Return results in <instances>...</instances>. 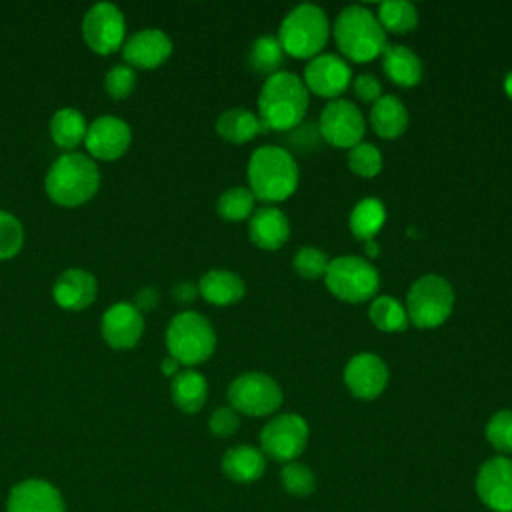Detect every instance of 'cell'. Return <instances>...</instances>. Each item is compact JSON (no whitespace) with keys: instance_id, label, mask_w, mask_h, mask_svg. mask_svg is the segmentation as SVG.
Instances as JSON below:
<instances>
[{"instance_id":"cell-47","label":"cell","mask_w":512,"mask_h":512,"mask_svg":"<svg viewBox=\"0 0 512 512\" xmlns=\"http://www.w3.org/2000/svg\"><path fill=\"white\" fill-rule=\"evenodd\" d=\"M504 90H506L508 98L512 100V72H508V74H506V78H504Z\"/></svg>"},{"instance_id":"cell-27","label":"cell","mask_w":512,"mask_h":512,"mask_svg":"<svg viewBox=\"0 0 512 512\" xmlns=\"http://www.w3.org/2000/svg\"><path fill=\"white\" fill-rule=\"evenodd\" d=\"M170 396H172V402L182 412L196 414L202 410V406L206 404V398H208L206 378L194 368H184L172 378Z\"/></svg>"},{"instance_id":"cell-25","label":"cell","mask_w":512,"mask_h":512,"mask_svg":"<svg viewBox=\"0 0 512 512\" xmlns=\"http://www.w3.org/2000/svg\"><path fill=\"white\" fill-rule=\"evenodd\" d=\"M370 126L384 140H394L402 136L408 128V110L404 102L392 94H382L372 104Z\"/></svg>"},{"instance_id":"cell-16","label":"cell","mask_w":512,"mask_h":512,"mask_svg":"<svg viewBox=\"0 0 512 512\" xmlns=\"http://www.w3.org/2000/svg\"><path fill=\"white\" fill-rule=\"evenodd\" d=\"M132 142L130 126L116 116H100L88 128L84 144L96 160H116L120 158Z\"/></svg>"},{"instance_id":"cell-12","label":"cell","mask_w":512,"mask_h":512,"mask_svg":"<svg viewBox=\"0 0 512 512\" xmlns=\"http://www.w3.org/2000/svg\"><path fill=\"white\" fill-rule=\"evenodd\" d=\"M82 38L86 46L100 56L122 48L126 38V22L120 8L112 2L94 4L82 18Z\"/></svg>"},{"instance_id":"cell-7","label":"cell","mask_w":512,"mask_h":512,"mask_svg":"<svg viewBox=\"0 0 512 512\" xmlns=\"http://www.w3.org/2000/svg\"><path fill=\"white\" fill-rule=\"evenodd\" d=\"M454 302L456 294L446 278L424 274L410 286L404 308L412 326L430 330L442 326L450 318Z\"/></svg>"},{"instance_id":"cell-39","label":"cell","mask_w":512,"mask_h":512,"mask_svg":"<svg viewBox=\"0 0 512 512\" xmlns=\"http://www.w3.org/2000/svg\"><path fill=\"white\" fill-rule=\"evenodd\" d=\"M134 86H136V72L128 64H116L104 76V88L108 96L114 100L128 98Z\"/></svg>"},{"instance_id":"cell-17","label":"cell","mask_w":512,"mask_h":512,"mask_svg":"<svg viewBox=\"0 0 512 512\" xmlns=\"http://www.w3.org/2000/svg\"><path fill=\"white\" fill-rule=\"evenodd\" d=\"M100 332L106 344L112 348H134L144 334L142 312H138L134 304L116 302L102 314Z\"/></svg>"},{"instance_id":"cell-34","label":"cell","mask_w":512,"mask_h":512,"mask_svg":"<svg viewBox=\"0 0 512 512\" xmlns=\"http://www.w3.org/2000/svg\"><path fill=\"white\" fill-rule=\"evenodd\" d=\"M382 166V152L370 142H360L348 150V168L360 178L378 176L382 172Z\"/></svg>"},{"instance_id":"cell-42","label":"cell","mask_w":512,"mask_h":512,"mask_svg":"<svg viewBox=\"0 0 512 512\" xmlns=\"http://www.w3.org/2000/svg\"><path fill=\"white\" fill-rule=\"evenodd\" d=\"M352 90H354V96L362 102H370L374 104L380 96H382V84L380 80L374 76V74H358L354 80H352Z\"/></svg>"},{"instance_id":"cell-15","label":"cell","mask_w":512,"mask_h":512,"mask_svg":"<svg viewBox=\"0 0 512 512\" xmlns=\"http://www.w3.org/2000/svg\"><path fill=\"white\" fill-rule=\"evenodd\" d=\"M388 366L372 352L352 356L344 368V384L358 400H376L388 386Z\"/></svg>"},{"instance_id":"cell-28","label":"cell","mask_w":512,"mask_h":512,"mask_svg":"<svg viewBox=\"0 0 512 512\" xmlns=\"http://www.w3.org/2000/svg\"><path fill=\"white\" fill-rule=\"evenodd\" d=\"M386 222V208L378 198H362L354 204L348 226L354 238L366 242L374 240V236L382 230Z\"/></svg>"},{"instance_id":"cell-38","label":"cell","mask_w":512,"mask_h":512,"mask_svg":"<svg viewBox=\"0 0 512 512\" xmlns=\"http://www.w3.org/2000/svg\"><path fill=\"white\" fill-rule=\"evenodd\" d=\"M24 244V228L16 216L0 210V260L14 258Z\"/></svg>"},{"instance_id":"cell-9","label":"cell","mask_w":512,"mask_h":512,"mask_svg":"<svg viewBox=\"0 0 512 512\" xmlns=\"http://www.w3.org/2000/svg\"><path fill=\"white\" fill-rule=\"evenodd\" d=\"M226 396L238 414L254 418L274 414L284 400L280 384L264 372H244L236 376L230 382Z\"/></svg>"},{"instance_id":"cell-3","label":"cell","mask_w":512,"mask_h":512,"mask_svg":"<svg viewBox=\"0 0 512 512\" xmlns=\"http://www.w3.org/2000/svg\"><path fill=\"white\" fill-rule=\"evenodd\" d=\"M100 186L96 162L80 152H66L54 160L44 178V190L60 206L72 208L88 202Z\"/></svg>"},{"instance_id":"cell-5","label":"cell","mask_w":512,"mask_h":512,"mask_svg":"<svg viewBox=\"0 0 512 512\" xmlns=\"http://www.w3.org/2000/svg\"><path fill=\"white\" fill-rule=\"evenodd\" d=\"M330 32L328 16L320 6L298 4L284 16L276 38L284 54L312 60L322 54Z\"/></svg>"},{"instance_id":"cell-33","label":"cell","mask_w":512,"mask_h":512,"mask_svg":"<svg viewBox=\"0 0 512 512\" xmlns=\"http://www.w3.org/2000/svg\"><path fill=\"white\" fill-rule=\"evenodd\" d=\"M256 198L246 186H232L224 190L216 200V212L228 222L248 220L254 214Z\"/></svg>"},{"instance_id":"cell-18","label":"cell","mask_w":512,"mask_h":512,"mask_svg":"<svg viewBox=\"0 0 512 512\" xmlns=\"http://www.w3.org/2000/svg\"><path fill=\"white\" fill-rule=\"evenodd\" d=\"M6 512H66L60 490L42 478H26L12 486Z\"/></svg>"},{"instance_id":"cell-37","label":"cell","mask_w":512,"mask_h":512,"mask_svg":"<svg viewBox=\"0 0 512 512\" xmlns=\"http://www.w3.org/2000/svg\"><path fill=\"white\" fill-rule=\"evenodd\" d=\"M330 264V258L324 250L316 248V246H302L296 256L292 258V268L298 276L306 278V280H316V278H324L326 268Z\"/></svg>"},{"instance_id":"cell-46","label":"cell","mask_w":512,"mask_h":512,"mask_svg":"<svg viewBox=\"0 0 512 512\" xmlns=\"http://www.w3.org/2000/svg\"><path fill=\"white\" fill-rule=\"evenodd\" d=\"M364 252H366V256L374 258V256H378L380 246L376 244V240H366V242H364Z\"/></svg>"},{"instance_id":"cell-31","label":"cell","mask_w":512,"mask_h":512,"mask_svg":"<svg viewBox=\"0 0 512 512\" xmlns=\"http://www.w3.org/2000/svg\"><path fill=\"white\" fill-rule=\"evenodd\" d=\"M378 22L388 34H408L418 26V10L406 0H388L378 6Z\"/></svg>"},{"instance_id":"cell-1","label":"cell","mask_w":512,"mask_h":512,"mask_svg":"<svg viewBox=\"0 0 512 512\" xmlns=\"http://www.w3.org/2000/svg\"><path fill=\"white\" fill-rule=\"evenodd\" d=\"M310 92L302 78L280 70L264 80L258 94V118L266 130L288 132L304 122L308 112Z\"/></svg>"},{"instance_id":"cell-6","label":"cell","mask_w":512,"mask_h":512,"mask_svg":"<svg viewBox=\"0 0 512 512\" xmlns=\"http://www.w3.org/2000/svg\"><path fill=\"white\" fill-rule=\"evenodd\" d=\"M166 348L180 366H196L214 354L216 332L206 316L184 310L176 314L166 328Z\"/></svg>"},{"instance_id":"cell-22","label":"cell","mask_w":512,"mask_h":512,"mask_svg":"<svg viewBox=\"0 0 512 512\" xmlns=\"http://www.w3.org/2000/svg\"><path fill=\"white\" fill-rule=\"evenodd\" d=\"M198 294L214 306H232L244 298L246 284L236 272L214 268L200 278Z\"/></svg>"},{"instance_id":"cell-36","label":"cell","mask_w":512,"mask_h":512,"mask_svg":"<svg viewBox=\"0 0 512 512\" xmlns=\"http://www.w3.org/2000/svg\"><path fill=\"white\" fill-rule=\"evenodd\" d=\"M280 482L284 490L292 496H308L316 488L314 472L298 460L284 464V468L280 470Z\"/></svg>"},{"instance_id":"cell-32","label":"cell","mask_w":512,"mask_h":512,"mask_svg":"<svg viewBox=\"0 0 512 512\" xmlns=\"http://www.w3.org/2000/svg\"><path fill=\"white\" fill-rule=\"evenodd\" d=\"M368 318L382 332H402L410 324L404 304L392 296H374L368 306Z\"/></svg>"},{"instance_id":"cell-13","label":"cell","mask_w":512,"mask_h":512,"mask_svg":"<svg viewBox=\"0 0 512 512\" xmlns=\"http://www.w3.org/2000/svg\"><path fill=\"white\" fill-rule=\"evenodd\" d=\"M476 494L492 512H512V458L494 456L480 464Z\"/></svg>"},{"instance_id":"cell-41","label":"cell","mask_w":512,"mask_h":512,"mask_svg":"<svg viewBox=\"0 0 512 512\" xmlns=\"http://www.w3.org/2000/svg\"><path fill=\"white\" fill-rule=\"evenodd\" d=\"M208 428L216 438H230L240 428V416L232 406H220L210 414Z\"/></svg>"},{"instance_id":"cell-20","label":"cell","mask_w":512,"mask_h":512,"mask_svg":"<svg viewBox=\"0 0 512 512\" xmlns=\"http://www.w3.org/2000/svg\"><path fill=\"white\" fill-rule=\"evenodd\" d=\"M98 294L96 278L82 268L64 270L52 288L56 304L64 310H84L88 308Z\"/></svg>"},{"instance_id":"cell-14","label":"cell","mask_w":512,"mask_h":512,"mask_svg":"<svg viewBox=\"0 0 512 512\" xmlns=\"http://www.w3.org/2000/svg\"><path fill=\"white\" fill-rule=\"evenodd\" d=\"M302 82L308 92L320 98H328L330 102L346 92L352 82V70L348 62L338 54H318L306 64Z\"/></svg>"},{"instance_id":"cell-24","label":"cell","mask_w":512,"mask_h":512,"mask_svg":"<svg viewBox=\"0 0 512 512\" xmlns=\"http://www.w3.org/2000/svg\"><path fill=\"white\" fill-rule=\"evenodd\" d=\"M266 470V456L262 454L260 448L240 444L232 446L224 452L222 456V472L226 478L248 484L258 480Z\"/></svg>"},{"instance_id":"cell-35","label":"cell","mask_w":512,"mask_h":512,"mask_svg":"<svg viewBox=\"0 0 512 512\" xmlns=\"http://www.w3.org/2000/svg\"><path fill=\"white\" fill-rule=\"evenodd\" d=\"M486 440L490 446L500 452V456L512 454V410H498L490 416L486 424Z\"/></svg>"},{"instance_id":"cell-19","label":"cell","mask_w":512,"mask_h":512,"mask_svg":"<svg viewBox=\"0 0 512 512\" xmlns=\"http://www.w3.org/2000/svg\"><path fill=\"white\" fill-rule=\"evenodd\" d=\"M172 54V40L158 28H144L134 32L122 44V56L130 68L152 70L162 66Z\"/></svg>"},{"instance_id":"cell-26","label":"cell","mask_w":512,"mask_h":512,"mask_svg":"<svg viewBox=\"0 0 512 512\" xmlns=\"http://www.w3.org/2000/svg\"><path fill=\"white\" fill-rule=\"evenodd\" d=\"M216 132L230 144H246L256 136L268 132L258 114L248 108L236 106L224 110L216 120Z\"/></svg>"},{"instance_id":"cell-10","label":"cell","mask_w":512,"mask_h":512,"mask_svg":"<svg viewBox=\"0 0 512 512\" xmlns=\"http://www.w3.org/2000/svg\"><path fill=\"white\" fill-rule=\"evenodd\" d=\"M310 436L308 422L300 414H280L260 430V450L276 462H294L306 448Z\"/></svg>"},{"instance_id":"cell-40","label":"cell","mask_w":512,"mask_h":512,"mask_svg":"<svg viewBox=\"0 0 512 512\" xmlns=\"http://www.w3.org/2000/svg\"><path fill=\"white\" fill-rule=\"evenodd\" d=\"M322 142L324 140L320 136L318 124H314V122H302L296 128L286 132V144H288L286 150L288 152L296 150V152L310 154V152H316Z\"/></svg>"},{"instance_id":"cell-4","label":"cell","mask_w":512,"mask_h":512,"mask_svg":"<svg viewBox=\"0 0 512 512\" xmlns=\"http://www.w3.org/2000/svg\"><path fill=\"white\" fill-rule=\"evenodd\" d=\"M330 30L338 50L352 62H370L376 56H382L388 46L384 28L376 14L366 6L352 4L342 8Z\"/></svg>"},{"instance_id":"cell-44","label":"cell","mask_w":512,"mask_h":512,"mask_svg":"<svg viewBox=\"0 0 512 512\" xmlns=\"http://www.w3.org/2000/svg\"><path fill=\"white\" fill-rule=\"evenodd\" d=\"M196 296H198V284H194V282L182 280V282L172 286V298L178 304H190Z\"/></svg>"},{"instance_id":"cell-8","label":"cell","mask_w":512,"mask_h":512,"mask_svg":"<svg viewBox=\"0 0 512 512\" xmlns=\"http://www.w3.org/2000/svg\"><path fill=\"white\" fill-rule=\"evenodd\" d=\"M324 284L332 296L348 304L368 302L380 288L378 270L362 256L344 254L330 260Z\"/></svg>"},{"instance_id":"cell-30","label":"cell","mask_w":512,"mask_h":512,"mask_svg":"<svg viewBox=\"0 0 512 512\" xmlns=\"http://www.w3.org/2000/svg\"><path fill=\"white\" fill-rule=\"evenodd\" d=\"M284 50L276 36H258L248 50V66L260 76H274L284 64Z\"/></svg>"},{"instance_id":"cell-2","label":"cell","mask_w":512,"mask_h":512,"mask_svg":"<svg viewBox=\"0 0 512 512\" xmlns=\"http://www.w3.org/2000/svg\"><path fill=\"white\" fill-rule=\"evenodd\" d=\"M248 190L266 204L288 200L300 180L294 154L284 146H260L248 160Z\"/></svg>"},{"instance_id":"cell-21","label":"cell","mask_w":512,"mask_h":512,"mask_svg":"<svg viewBox=\"0 0 512 512\" xmlns=\"http://www.w3.org/2000/svg\"><path fill=\"white\" fill-rule=\"evenodd\" d=\"M248 236L252 244L262 250H278L290 238V222L280 208L266 204L256 208L250 216Z\"/></svg>"},{"instance_id":"cell-11","label":"cell","mask_w":512,"mask_h":512,"mask_svg":"<svg viewBox=\"0 0 512 512\" xmlns=\"http://www.w3.org/2000/svg\"><path fill=\"white\" fill-rule=\"evenodd\" d=\"M318 130L326 144L334 148H354L362 142L366 122L360 108L344 98L330 100L318 118Z\"/></svg>"},{"instance_id":"cell-43","label":"cell","mask_w":512,"mask_h":512,"mask_svg":"<svg viewBox=\"0 0 512 512\" xmlns=\"http://www.w3.org/2000/svg\"><path fill=\"white\" fill-rule=\"evenodd\" d=\"M158 298H160V294H158V290H156L154 286H142V288L136 292L132 304H134V308H136L138 312H150V310L156 308Z\"/></svg>"},{"instance_id":"cell-23","label":"cell","mask_w":512,"mask_h":512,"mask_svg":"<svg viewBox=\"0 0 512 512\" xmlns=\"http://www.w3.org/2000/svg\"><path fill=\"white\" fill-rule=\"evenodd\" d=\"M384 74L402 88H412L422 80V60L420 56L402 44H388L382 52Z\"/></svg>"},{"instance_id":"cell-45","label":"cell","mask_w":512,"mask_h":512,"mask_svg":"<svg viewBox=\"0 0 512 512\" xmlns=\"http://www.w3.org/2000/svg\"><path fill=\"white\" fill-rule=\"evenodd\" d=\"M160 368H162V372H164L166 376H172V378H174V376L180 372V362H178L176 358H172V356H166V358L162 360Z\"/></svg>"},{"instance_id":"cell-29","label":"cell","mask_w":512,"mask_h":512,"mask_svg":"<svg viewBox=\"0 0 512 512\" xmlns=\"http://www.w3.org/2000/svg\"><path fill=\"white\" fill-rule=\"evenodd\" d=\"M86 120L76 108H60L50 120V136L56 146L74 150L86 136Z\"/></svg>"}]
</instances>
